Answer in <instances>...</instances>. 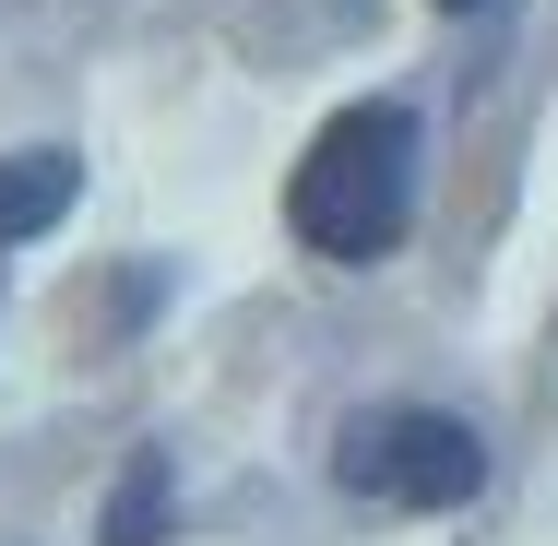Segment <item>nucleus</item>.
Instances as JSON below:
<instances>
[{
	"instance_id": "obj_3",
	"label": "nucleus",
	"mask_w": 558,
	"mask_h": 546,
	"mask_svg": "<svg viewBox=\"0 0 558 546\" xmlns=\"http://www.w3.org/2000/svg\"><path fill=\"white\" fill-rule=\"evenodd\" d=\"M84 203V167L60 155V143H36V155H0V250H24L36 226H60Z\"/></svg>"
},
{
	"instance_id": "obj_5",
	"label": "nucleus",
	"mask_w": 558,
	"mask_h": 546,
	"mask_svg": "<svg viewBox=\"0 0 558 546\" xmlns=\"http://www.w3.org/2000/svg\"><path fill=\"white\" fill-rule=\"evenodd\" d=\"M440 12H487V0H440Z\"/></svg>"
},
{
	"instance_id": "obj_2",
	"label": "nucleus",
	"mask_w": 558,
	"mask_h": 546,
	"mask_svg": "<svg viewBox=\"0 0 558 546\" xmlns=\"http://www.w3.org/2000/svg\"><path fill=\"white\" fill-rule=\"evenodd\" d=\"M333 475L356 487V499H392V511H463V499L487 487V439H475V416H440V404H392V416L344 428Z\"/></svg>"
},
{
	"instance_id": "obj_1",
	"label": "nucleus",
	"mask_w": 558,
	"mask_h": 546,
	"mask_svg": "<svg viewBox=\"0 0 558 546\" xmlns=\"http://www.w3.org/2000/svg\"><path fill=\"white\" fill-rule=\"evenodd\" d=\"M416 155H428V131H416V108H392V96L322 119V143H310L298 179H286L298 250H322V262L404 250V226H416Z\"/></svg>"
},
{
	"instance_id": "obj_4",
	"label": "nucleus",
	"mask_w": 558,
	"mask_h": 546,
	"mask_svg": "<svg viewBox=\"0 0 558 546\" xmlns=\"http://www.w3.org/2000/svg\"><path fill=\"white\" fill-rule=\"evenodd\" d=\"M167 523H179V487H167V463L143 451V463L119 475V499H108V546H155Z\"/></svg>"
}]
</instances>
